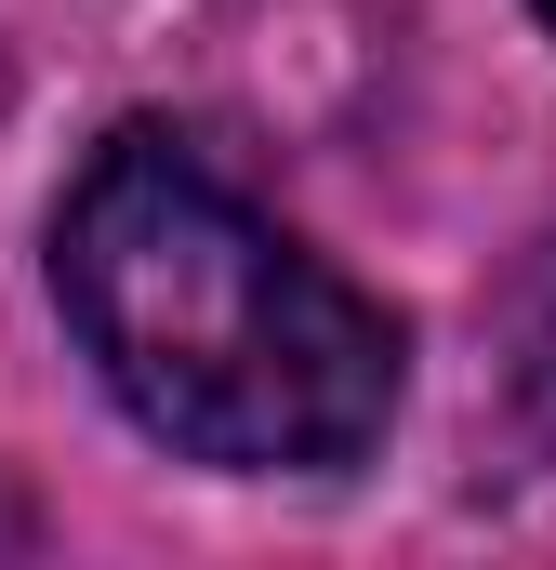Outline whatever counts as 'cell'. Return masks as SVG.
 Instances as JSON below:
<instances>
[{"label":"cell","mask_w":556,"mask_h":570,"mask_svg":"<svg viewBox=\"0 0 556 570\" xmlns=\"http://www.w3.org/2000/svg\"><path fill=\"white\" fill-rule=\"evenodd\" d=\"M53 292L107 399L226 478H345L411 385L398 305L318 266L159 120H120L53 199Z\"/></svg>","instance_id":"obj_1"},{"label":"cell","mask_w":556,"mask_h":570,"mask_svg":"<svg viewBox=\"0 0 556 570\" xmlns=\"http://www.w3.org/2000/svg\"><path fill=\"white\" fill-rule=\"evenodd\" d=\"M490 385H504V425H517V451L530 464H556V239L504 279V305H490Z\"/></svg>","instance_id":"obj_2"},{"label":"cell","mask_w":556,"mask_h":570,"mask_svg":"<svg viewBox=\"0 0 556 570\" xmlns=\"http://www.w3.org/2000/svg\"><path fill=\"white\" fill-rule=\"evenodd\" d=\"M530 13H544V27H556V0H530Z\"/></svg>","instance_id":"obj_3"}]
</instances>
